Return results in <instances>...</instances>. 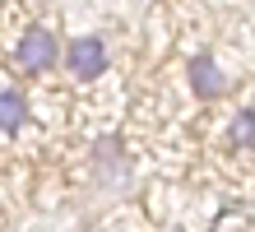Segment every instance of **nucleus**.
<instances>
[{
  "label": "nucleus",
  "instance_id": "obj_3",
  "mask_svg": "<svg viewBox=\"0 0 255 232\" xmlns=\"http://www.w3.org/2000/svg\"><path fill=\"white\" fill-rule=\"evenodd\" d=\"M190 93L195 98H223L228 93V74H223V65L214 60V51H200V56H190Z\"/></svg>",
  "mask_w": 255,
  "mask_h": 232
},
{
  "label": "nucleus",
  "instance_id": "obj_1",
  "mask_svg": "<svg viewBox=\"0 0 255 232\" xmlns=\"http://www.w3.org/2000/svg\"><path fill=\"white\" fill-rule=\"evenodd\" d=\"M9 60L19 65V74H47V70H56V60H65V46L56 42L51 28L33 23V28H23V33H19Z\"/></svg>",
  "mask_w": 255,
  "mask_h": 232
},
{
  "label": "nucleus",
  "instance_id": "obj_4",
  "mask_svg": "<svg viewBox=\"0 0 255 232\" xmlns=\"http://www.w3.org/2000/svg\"><path fill=\"white\" fill-rule=\"evenodd\" d=\"M23 126H28V102L14 84H5L0 88V130H5V139H19Z\"/></svg>",
  "mask_w": 255,
  "mask_h": 232
},
{
  "label": "nucleus",
  "instance_id": "obj_5",
  "mask_svg": "<svg viewBox=\"0 0 255 232\" xmlns=\"http://www.w3.org/2000/svg\"><path fill=\"white\" fill-rule=\"evenodd\" d=\"M228 139H232L237 149H255V112H251V107L232 116V126H228Z\"/></svg>",
  "mask_w": 255,
  "mask_h": 232
},
{
  "label": "nucleus",
  "instance_id": "obj_2",
  "mask_svg": "<svg viewBox=\"0 0 255 232\" xmlns=\"http://www.w3.org/2000/svg\"><path fill=\"white\" fill-rule=\"evenodd\" d=\"M65 70L74 74L79 84H93L102 70H107V42L102 37H74V42H65Z\"/></svg>",
  "mask_w": 255,
  "mask_h": 232
}]
</instances>
